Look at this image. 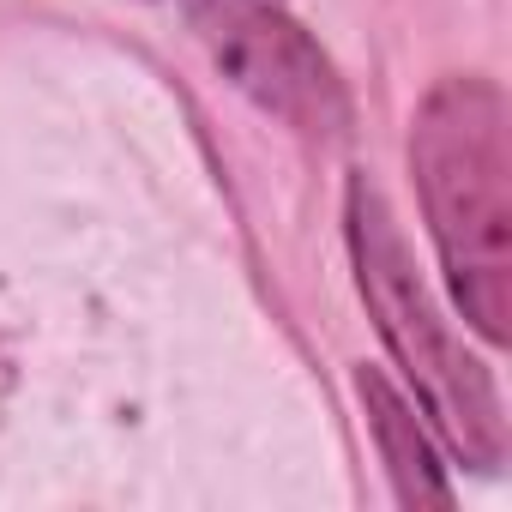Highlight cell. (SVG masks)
Returning a JSON list of instances; mask_svg holds the SVG:
<instances>
[{"label": "cell", "instance_id": "6da1fadb", "mask_svg": "<svg viewBox=\"0 0 512 512\" xmlns=\"http://www.w3.org/2000/svg\"><path fill=\"white\" fill-rule=\"evenodd\" d=\"M410 175L458 314L506 344L512 332V145L494 79H440L410 127Z\"/></svg>", "mask_w": 512, "mask_h": 512}, {"label": "cell", "instance_id": "7a4b0ae2", "mask_svg": "<svg viewBox=\"0 0 512 512\" xmlns=\"http://www.w3.org/2000/svg\"><path fill=\"white\" fill-rule=\"evenodd\" d=\"M344 229H350V260H356V284L362 302L386 338V350L398 356V368L410 374L422 410L434 416V428L452 440V452L476 470H500L506 458V410L494 392V374L446 332L428 284L416 278L410 241L386 205V193L368 175H350L344 193Z\"/></svg>", "mask_w": 512, "mask_h": 512}, {"label": "cell", "instance_id": "3957f363", "mask_svg": "<svg viewBox=\"0 0 512 512\" xmlns=\"http://www.w3.org/2000/svg\"><path fill=\"white\" fill-rule=\"evenodd\" d=\"M181 13L247 103L308 139H338L350 127V91L338 67L272 0H181Z\"/></svg>", "mask_w": 512, "mask_h": 512}, {"label": "cell", "instance_id": "277c9868", "mask_svg": "<svg viewBox=\"0 0 512 512\" xmlns=\"http://www.w3.org/2000/svg\"><path fill=\"white\" fill-rule=\"evenodd\" d=\"M356 392L368 404V428L380 440V458H386V476H392V494L404 506H452V482H446V464H440V446L434 434L422 428L416 404L380 374V368H356Z\"/></svg>", "mask_w": 512, "mask_h": 512}]
</instances>
